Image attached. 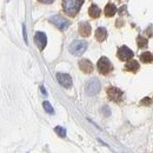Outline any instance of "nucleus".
<instances>
[{
    "label": "nucleus",
    "mask_w": 153,
    "mask_h": 153,
    "mask_svg": "<svg viewBox=\"0 0 153 153\" xmlns=\"http://www.w3.org/2000/svg\"><path fill=\"white\" fill-rule=\"evenodd\" d=\"M84 0H62V8L67 16L74 17L81 8Z\"/></svg>",
    "instance_id": "obj_1"
},
{
    "label": "nucleus",
    "mask_w": 153,
    "mask_h": 153,
    "mask_svg": "<svg viewBox=\"0 0 153 153\" xmlns=\"http://www.w3.org/2000/svg\"><path fill=\"white\" fill-rule=\"evenodd\" d=\"M87 50V42L84 40H74L70 45V52L73 56H81Z\"/></svg>",
    "instance_id": "obj_2"
},
{
    "label": "nucleus",
    "mask_w": 153,
    "mask_h": 153,
    "mask_svg": "<svg viewBox=\"0 0 153 153\" xmlns=\"http://www.w3.org/2000/svg\"><path fill=\"white\" fill-rule=\"evenodd\" d=\"M97 67H98L99 73H101V74H104V76L108 74V73L113 70V66H112L111 61H110L106 57H101L99 60H98Z\"/></svg>",
    "instance_id": "obj_3"
},
{
    "label": "nucleus",
    "mask_w": 153,
    "mask_h": 153,
    "mask_svg": "<svg viewBox=\"0 0 153 153\" xmlns=\"http://www.w3.org/2000/svg\"><path fill=\"white\" fill-rule=\"evenodd\" d=\"M50 21L53 25H56L60 31H65L70 26V21L67 19H65L64 17H61V16H53V17L50 18Z\"/></svg>",
    "instance_id": "obj_4"
},
{
    "label": "nucleus",
    "mask_w": 153,
    "mask_h": 153,
    "mask_svg": "<svg viewBox=\"0 0 153 153\" xmlns=\"http://www.w3.org/2000/svg\"><path fill=\"white\" fill-rule=\"evenodd\" d=\"M99 91H100V81L96 78L91 79L86 85V93L88 96H96Z\"/></svg>",
    "instance_id": "obj_5"
},
{
    "label": "nucleus",
    "mask_w": 153,
    "mask_h": 153,
    "mask_svg": "<svg viewBox=\"0 0 153 153\" xmlns=\"http://www.w3.org/2000/svg\"><path fill=\"white\" fill-rule=\"evenodd\" d=\"M117 56L123 61H130V59L133 58V52L127 46H121V47H119Z\"/></svg>",
    "instance_id": "obj_6"
},
{
    "label": "nucleus",
    "mask_w": 153,
    "mask_h": 153,
    "mask_svg": "<svg viewBox=\"0 0 153 153\" xmlns=\"http://www.w3.org/2000/svg\"><path fill=\"white\" fill-rule=\"evenodd\" d=\"M107 96L110 98V100H112L114 102H120L123 100V91L117 87H108Z\"/></svg>",
    "instance_id": "obj_7"
},
{
    "label": "nucleus",
    "mask_w": 153,
    "mask_h": 153,
    "mask_svg": "<svg viewBox=\"0 0 153 153\" xmlns=\"http://www.w3.org/2000/svg\"><path fill=\"white\" fill-rule=\"evenodd\" d=\"M57 79L59 81V84L65 87V88H70L72 86V78L70 74H66V73H58Z\"/></svg>",
    "instance_id": "obj_8"
},
{
    "label": "nucleus",
    "mask_w": 153,
    "mask_h": 153,
    "mask_svg": "<svg viewBox=\"0 0 153 153\" xmlns=\"http://www.w3.org/2000/svg\"><path fill=\"white\" fill-rule=\"evenodd\" d=\"M34 41H36L39 50L42 51L45 48L46 44H47V37H46V34L44 32H37L36 36H34Z\"/></svg>",
    "instance_id": "obj_9"
},
{
    "label": "nucleus",
    "mask_w": 153,
    "mask_h": 153,
    "mask_svg": "<svg viewBox=\"0 0 153 153\" xmlns=\"http://www.w3.org/2000/svg\"><path fill=\"white\" fill-rule=\"evenodd\" d=\"M79 67L84 73H92L93 72V65L87 59H81L79 61Z\"/></svg>",
    "instance_id": "obj_10"
},
{
    "label": "nucleus",
    "mask_w": 153,
    "mask_h": 153,
    "mask_svg": "<svg viewBox=\"0 0 153 153\" xmlns=\"http://www.w3.org/2000/svg\"><path fill=\"white\" fill-rule=\"evenodd\" d=\"M79 33L82 37H88L91 34V25L86 21H82L79 24Z\"/></svg>",
    "instance_id": "obj_11"
},
{
    "label": "nucleus",
    "mask_w": 153,
    "mask_h": 153,
    "mask_svg": "<svg viewBox=\"0 0 153 153\" xmlns=\"http://www.w3.org/2000/svg\"><path fill=\"white\" fill-rule=\"evenodd\" d=\"M125 70L126 71H130V72H133V73L138 72V70H139V62L137 60H130L128 62H126Z\"/></svg>",
    "instance_id": "obj_12"
},
{
    "label": "nucleus",
    "mask_w": 153,
    "mask_h": 153,
    "mask_svg": "<svg viewBox=\"0 0 153 153\" xmlns=\"http://www.w3.org/2000/svg\"><path fill=\"white\" fill-rule=\"evenodd\" d=\"M96 38L98 41H104L105 39L107 38V31L105 27H98L96 31Z\"/></svg>",
    "instance_id": "obj_13"
},
{
    "label": "nucleus",
    "mask_w": 153,
    "mask_h": 153,
    "mask_svg": "<svg viewBox=\"0 0 153 153\" xmlns=\"http://www.w3.org/2000/svg\"><path fill=\"white\" fill-rule=\"evenodd\" d=\"M115 12H117V7H115L114 4H107L106 5V7H105V16L106 17H108V18H111V17H113L115 14Z\"/></svg>",
    "instance_id": "obj_14"
},
{
    "label": "nucleus",
    "mask_w": 153,
    "mask_h": 153,
    "mask_svg": "<svg viewBox=\"0 0 153 153\" xmlns=\"http://www.w3.org/2000/svg\"><path fill=\"white\" fill-rule=\"evenodd\" d=\"M88 13H90V17H91V18L96 19V18H98V17L100 16L101 11H100V8L97 6L96 4H93V5H91V7H90V10H88Z\"/></svg>",
    "instance_id": "obj_15"
},
{
    "label": "nucleus",
    "mask_w": 153,
    "mask_h": 153,
    "mask_svg": "<svg viewBox=\"0 0 153 153\" xmlns=\"http://www.w3.org/2000/svg\"><path fill=\"white\" fill-rule=\"evenodd\" d=\"M140 60H141L143 62H145V64H151L153 61L152 53H150V52H144V53H141V54H140Z\"/></svg>",
    "instance_id": "obj_16"
},
{
    "label": "nucleus",
    "mask_w": 153,
    "mask_h": 153,
    "mask_svg": "<svg viewBox=\"0 0 153 153\" xmlns=\"http://www.w3.org/2000/svg\"><path fill=\"white\" fill-rule=\"evenodd\" d=\"M137 45H138L139 48H145L147 46V39L141 37V36H139L137 38Z\"/></svg>",
    "instance_id": "obj_17"
},
{
    "label": "nucleus",
    "mask_w": 153,
    "mask_h": 153,
    "mask_svg": "<svg viewBox=\"0 0 153 153\" xmlns=\"http://www.w3.org/2000/svg\"><path fill=\"white\" fill-rule=\"evenodd\" d=\"M42 106H44V110H45L47 113H50V114H53V113H54V110H53L52 105H51L48 101H44Z\"/></svg>",
    "instance_id": "obj_18"
},
{
    "label": "nucleus",
    "mask_w": 153,
    "mask_h": 153,
    "mask_svg": "<svg viewBox=\"0 0 153 153\" xmlns=\"http://www.w3.org/2000/svg\"><path fill=\"white\" fill-rule=\"evenodd\" d=\"M54 131H56V133H57L60 138H65V137H66V130H65L64 127H61V126H57V127L54 128Z\"/></svg>",
    "instance_id": "obj_19"
},
{
    "label": "nucleus",
    "mask_w": 153,
    "mask_h": 153,
    "mask_svg": "<svg viewBox=\"0 0 153 153\" xmlns=\"http://www.w3.org/2000/svg\"><path fill=\"white\" fill-rule=\"evenodd\" d=\"M152 104V100L150 99V98H145V99H143V101H141V105H151Z\"/></svg>",
    "instance_id": "obj_20"
},
{
    "label": "nucleus",
    "mask_w": 153,
    "mask_h": 153,
    "mask_svg": "<svg viewBox=\"0 0 153 153\" xmlns=\"http://www.w3.org/2000/svg\"><path fill=\"white\" fill-rule=\"evenodd\" d=\"M22 34H24V39H25V42L27 44L28 41H27V34H26V27H25V25H22Z\"/></svg>",
    "instance_id": "obj_21"
},
{
    "label": "nucleus",
    "mask_w": 153,
    "mask_h": 153,
    "mask_svg": "<svg viewBox=\"0 0 153 153\" xmlns=\"http://www.w3.org/2000/svg\"><path fill=\"white\" fill-rule=\"evenodd\" d=\"M40 2H44V4H51V2H53L54 0H39Z\"/></svg>",
    "instance_id": "obj_22"
},
{
    "label": "nucleus",
    "mask_w": 153,
    "mask_h": 153,
    "mask_svg": "<svg viewBox=\"0 0 153 153\" xmlns=\"http://www.w3.org/2000/svg\"><path fill=\"white\" fill-rule=\"evenodd\" d=\"M40 90H41V92H42L45 96H47V92L45 91V87H42V86H41V87H40Z\"/></svg>",
    "instance_id": "obj_23"
}]
</instances>
